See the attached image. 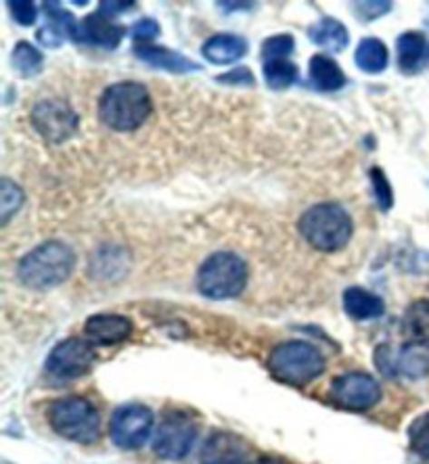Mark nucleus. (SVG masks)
I'll use <instances>...</instances> for the list:
<instances>
[{"instance_id": "obj_1", "label": "nucleus", "mask_w": 429, "mask_h": 464, "mask_svg": "<svg viewBox=\"0 0 429 464\" xmlns=\"http://www.w3.org/2000/svg\"><path fill=\"white\" fill-rule=\"evenodd\" d=\"M76 268V254L70 245L61 241H46L19 259V283L32 291H51L63 285Z\"/></svg>"}, {"instance_id": "obj_2", "label": "nucleus", "mask_w": 429, "mask_h": 464, "mask_svg": "<svg viewBox=\"0 0 429 464\" xmlns=\"http://www.w3.org/2000/svg\"><path fill=\"white\" fill-rule=\"evenodd\" d=\"M151 94L139 82H118L99 99V120L113 132H134L151 118Z\"/></svg>"}, {"instance_id": "obj_3", "label": "nucleus", "mask_w": 429, "mask_h": 464, "mask_svg": "<svg viewBox=\"0 0 429 464\" xmlns=\"http://www.w3.org/2000/svg\"><path fill=\"white\" fill-rule=\"evenodd\" d=\"M297 230L312 249L321 254H337L350 243L354 222L348 211L337 203H318L304 211Z\"/></svg>"}, {"instance_id": "obj_4", "label": "nucleus", "mask_w": 429, "mask_h": 464, "mask_svg": "<svg viewBox=\"0 0 429 464\" xmlns=\"http://www.w3.org/2000/svg\"><path fill=\"white\" fill-rule=\"evenodd\" d=\"M248 283V262L233 251H216L197 270V291L214 302L239 297Z\"/></svg>"}, {"instance_id": "obj_5", "label": "nucleus", "mask_w": 429, "mask_h": 464, "mask_svg": "<svg viewBox=\"0 0 429 464\" xmlns=\"http://www.w3.org/2000/svg\"><path fill=\"white\" fill-rule=\"evenodd\" d=\"M268 371L275 379L288 385H308L325 371V356L318 347L306 341H288L278 343L268 356Z\"/></svg>"}, {"instance_id": "obj_6", "label": "nucleus", "mask_w": 429, "mask_h": 464, "mask_svg": "<svg viewBox=\"0 0 429 464\" xmlns=\"http://www.w3.org/2000/svg\"><path fill=\"white\" fill-rule=\"evenodd\" d=\"M46 420L54 433L70 441L93 443L101 435L99 411L91 400L80 395L54 400L46 411Z\"/></svg>"}, {"instance_id": "obj_7", "label": "nucleus", "mask_w": 429, "mask_h": 464, "mask_svg": "<svg viewBox=\"0 0 429 464\" xmlns=\"http://www.w3.org/2000/svg\"><path fill=\"white\" fill-rule=\"evenodd\" d=\"M197 420L185 411H170L163 414L155 431L153 450L163 460H182L195 446Z\"/></svg>"}, {"instance_id": "obj_8", "label": "nucleus", "mask_w": 429, "mask_h": 464, "mask_svg": "<svg viewBox=\"0 0 429 464\" xmlns=\"http://www.w3.org/2000/svg\"><path fill=\"white\" fill-rule=\"evenodd\" d=\"M32 126L49 145H63L78 132L80 118L67 101L43 99L32 109Z\"/></svg>"}, {"instance_id": "obj_9", "label": "nucleus", "mask_w": 429, "mask_h": 464, "mask_svg": "<svg viewBox=\"0 0 429 464\" xmlns=\"http://www.w3.org/2000/svg\"><path fill=\"white\" fill-rule=\"evenodd\" d=\"M153 412L142 404H126L113 412L109 422L112 441L122 450H139L151 438Z\"/></svg>"}, {"instance_id": "obj_10", "label": "nucleus", "mask_w": 429, "mask_h": 464, "mask_svg": "<svg viewBox=\"0 0 429 464\" xmlns=\"http://www.w3.org/2000/svg\"><path fill=\"white\" fill-rule=\"evenodd\" d=\"M97 353L91 341L84 339H65L53 347V352L46 358V371L57 379H78L91 371Z\"/></svg>"}, {"instance_id": "obj_11", "label": "nucleus", "mask_w": 429, "mask_h": 464, "mask_svg": "<svg viewBox=\"0 0 429 464\" xmlns=\"http://www.w3.org/2000/svg\"><path fill=\"white\" fill-rule=\"evenodd\" d=\"M331 400L344 411L365 412L381 400V387L371 374L348 372L333 381Z\"/></svg>"}, {"instance_id": "obj_12", "label": "nucleus", "mask_w": 429, "mask_h": 464, "mask_svg": "<svg viewBox=\"0 0 429 464\" xmlns=\"http://www.w3.org/2000/svg\"><path fill=\"white\" fill-rule=\"evenodd\" d=\"M375 364L384 377L398 379H424L429 374V350L408 343L403 350L394 352L390 345H379L375 352Z\"/></svg>"}, {"instance_id": "obj_13", "label": "nucleus", "mask_w": 429, "mask_h": 464, "mask_svg": "<svg viewBox=\"0 0 429 464\" xmlns=\"http://www.w3.org/2000/svg\"><path fill=\"white\" fill-rule=\"evenodd\" d=\"M134 326L131 318L122 316V314H94L86 320L84 333L86 339L93 345H103L112 347L118 343H124L126 339H131Z\"/></svg>"}, {"instance_id": "obj_14", "label": "nucleus", "mask_w": 429, "mask_h": 464, "mask_svg": "<svg viewBox=\"0 0 429 464\" xmlns=\"http://www.w3.org/2000/svg\"><path fill=\"white\" fill-rule=\"evenodd\" d=\"M134 57L142 61V63L149 67H155V70L176 73V76H185V73H195L201 72V65L195 63L193 59L185 57V54L176 53L172 49H166V46L160 44H134Z\"/></svg>"}, {"instance_id": "obj_15", "label": "nucleus", "mask_w": 429, "mask_h": 464, "mask_svg": "<svg viewBox=\"0 0 429 464\" xmlns=\"http://www.w3.org/2000/svg\"><path fill=\"white\" fill-rule=\"evenodd\" d=\"M126 36V27L112 22V19L101 15V13H91L80 22L78 43L99 46V49L113 51L118 49L122 38Z\"/></svg>"}, {"instance_id": "obj_16", "label": "nucleus", "mask_w": 429, "mask_h": 464, "mask_svg": "<svg viewBox=\"0 0 429 464\" xmlns=\"http://www.w3.org/2000/svg\"><path fill=\"white\" fill-rule=\"evenodd\" d=\"M248 448L233 433L218 431L206 440L201 448V464H245Z\"/></svg>"}, {"instance_id": "obj_17", "label": "nucleus", "mask_w": 429, "mask_h": 464, "mask_svg": "<svg viewBox=\"0 0 429 464\" xmlns=\"http://www.w3.org/2000/svg\"><path fill=\"white\" fill-rule=\"evenodd\" d=\"M203 59L212 65H230L248 54V40L237 34H216L201 46Z\"/></svg>"}, {"instance_id": "obj_18", "label": "nucleus", "mask_w": 429, "mask_h": 464, "mask_svg": "<svg viewBox=\"0 0 429 464\" xmlns=\"http://www.w3.org/2000/svg\"><path fill=\"white\" fill-rule=\"evenodd\" d=\"M344 310L354 320H375L384 316L385 302L363 286H350L344 291Z\"/></svg>"}, {"instance_id": "obj_19", "label": "nucleus", "mask_w": 429, "mask_h": 464, "mask_svg": "<svg viewBox=\"0 0 429 464\" xmlns=\"http://www.w3.org/2000/svg\"><path fill=\"white\" fill-rule=\"evenodd\" d=\"M308 78L310 84L321 92H336L346 86V73L337 65L336 59L327 57V54H315L308 63Z\"/></svg>"}, {"instance_id": "obj_20", "label": "nucleus", "mask_w": 429, "mask_h": 464, "mask_svg": "<svg viewBox=\"0 0 429 464\" xmlns=\"http://www.w3.org/2000/svg\"><path fill=\"white\" fill-rule=\"evenodd\" d=\"M308 38L312 44L323 46L333 53H342L350 43L348 27H346L336 17H323L321 22L315 24L308 30Z\"/></svg>"}, {"instance_id": "obj_21", "label": "nucleus", "mask_w": 429, "mask_h": 464, "mask_svg": "<svg viewBox=\"0 0 429 464\" xmlns=\"http://www.w3.org/2000/svg\"><path fill=\"white\" fill-rule=\"evenodd\" d=\"M427 40L421 32H405L396 40L398 67L405 73H414L424 65L427 54Z\"/></svg>"}, {"instance_id": "obj_22", "label": "nucleus", "mask_w": 429, "mask_h": 464, "mask_svg": "<svg viewBox=\"0 0 429 464\" xmlns=\"http://www.w3.org/2000/svg\"><path fill=\"white\" fill-rule=\"evenodd\" d=\"M403 331L408 343L429 350V299H417L408 305L403 318Z\"/></svg>"}, {"instance_id": "obj_23", "label": "nucleus", "mask_w": 429, "mask_h": 464, "mask_svg": "<svg viewBox=\"0 0 429 464\" xmlns=\"http://www.w3.org/2000/svg\"><path fill=\"white\" fill-rule=\"evenodd\" d=\"M354 63L365 73H381L390 65V53L379 38H363L354 51Z\"/></svg>"}, {"instance_id": "obj_24", "label": "nucleus", "mask_w": 429, "mask_h": 464, "mask_svg": "<svg viewBox=\"0 0 429 464\" xmlns=\"http://www.w3.org/2000/svg\"><path fill=\"white\" fill-rule=\"evenodd\" d=\"M262 73L270 91H288L299 78L297 65L289 59L262 61Z\"/></svg>"}, {"instance_id": "obj_25", "label": "nucleus", "mask_w": 429, "mask_h": 464, "mask_svg": "<svg viewBox=\"0 0 429 464\" xmlns=\"http://www.w3.org/2000/svg\"><path fill=\"white\" fill-rule=\"evenodd\" d=\"M11 65L17 73H22L24 78H34L43 72L44 67V54L40 53L36 46L19 40L15 49L11 53Z\"/></svg>"}, {"instance_id": "obj_26", "label": "nucleus", "mask_w": 429, "mask_h": 464, "mask_svg": "<svg viewBox=\"0 0 429 464\" xmlns=\"http://www.w3.org/2000/svg\"><path fill=\"white\" fill-rule=\"evenodd\" d=\"M25 195L22 187L11 179L0 180V224L6 227L13 216L17 214L19 208L24 206Z\"/></svg>"}, {"instance_id": "obj_27", "label": "nucleus", "mask_w": 429, "mask_h": 464, "mask_svg": "<svg viewBox=\"0 0 429 464\" xmlns=\"http://www.w3.org/2000/svg\"><path fill=\"white\" fill-rule=\"evenodd\" d=\"M43 9H44V15L49 17V24L53 27H57V30L63 34V38H70L73 43H78L80 24L76 22V17H73L70 11H65L59 3H43Z\"/></svg>"}, {"instance_id": "obj_28", "label": "nucleus", "mask_w": 429, "mask_h": 464, "mask_svg": "<svg viewBox=\"0 0 429 464\" xmlns=\"http://www.w3.org/2000/svg\"><path fill=\"white\" fill-rule=\"evenodd\" d=\"M369 182L373 187V197H375V203L381 211H390L394 208V188L390 180H387V174L381 168H371L369 169Z\"/></svg>"}, {"instance_id": "obj_29", "label": "nucleus", "mask_w": 429, "mask_h": 464, "mask_svg": "<svg viewBox=\"0 0 429 464\" xmlns=\"http://www.w3.org/2000/svg\"><path fill=\"white\" fill-rule=\"evenodd\" d=\"M408 443L414 454L429 459V412L417 416L408 427Z\"/></svg>"}, {"instance_id": "obj_30", "label": "nucleus", "mask_w": 429, "mask_h": 464, "mask_svg": "<svg viewBox=\"0 0 429 464\" xmlns=\"http://www.w3.org/2000/svg\"><path fill=\"white\" fill-rule=\"evenodd\" d=\"M296 49V40L291 34H277L264 40L262 44V61L270 59H289Z\"/></svg>"}, {"instance_id": "obj_31", "label": "nucleus", "mask_w": 429, "mask_h": 464, "mask_svg": "<svg viewBox=\"0 0 429 464\" xmlns=\"http://www.w3.org/2000/svg\"><path fill=\"white\" fill-rule=\"evenodd\" d=\"M352 11L360 22H375V19L387 15L392 11V3H381V0H371V3H352Z\"/></svg>"}, {"instance_id": "obj_32", "label": "nucleus", "mask_w": 429, "mask_h": 464, "mask_svg": "<svg viewBox=\"0 0 429 464\" xmlns=\"http://www.w3.org/2000/svg\"><path fill=\"white\" fill-rule=\"evenodd\" d=\"M218 84H224V86H235V88H254L256 86V78L251 70L248 67H235V70H230L227 73H220V76H216Z\"/></svg>"}, {"instance_id": "obj_33", "label": "nucleus", "mask_w": 429, "mask_h": 464, "mask_svg": "<svg viewBox=\"0 0 429 464\" xmlns=\"http://www.w3.org/2000/svg\"><path fill=\"white\" fill-rule=\"evenodd\" d=\"M9 9H11L13 19H15L19 25L30 27V25L36 24L38 6L34 5V3H30V0H17V3H15V0H11Z\"/></svg>"}, {"instance_id": "obj_34", "label": "nucleus", "mask_w": 429, "mask_h": 464, "mask_svg": "<svg viewBox=\"0 0 429 464\" xmlns=\"http://www.w3.org/2000/svg\"><path fill=\"white\" fill-rule=\"evenodd\" d=\"M160 34H161L160 24L151 17H145V19H141V22L134 24L132 40L136 44H153V40L158 38Z\"/></svg>"}, {"instance_id": "obj_35", "label": "nucleus", "mask_w": 429, "mask_h": 464, "mask_svg": "<svg viewBox=\"0 0 429 464\" xmlns=\"http://www.w3.org/2000/svg\"><path fill=\"white\" fill-rule=\"evenodd\" d=\"M136 9V3H113V0H105V3L99 5V13L105 17H118L124 15V13Z\"/></svg>"}, {"instance_id": "obj_36", "label": "nucleus", "mask_w": 429, "mask_h": 464, "mask_svg": "<svg viewBox=\"0 0 429 464\" xmlns=\"http://www.w3.org/2000/svg\"><path fill=\"white\" fill-rule=\"evenodd\" d=\"M38 40L43 43L44 46H53V49H59L61 43H63V34H61L57 27H53L51 24H46L43 30L38 32Z\"/></svg>"}, {"instance_id": "obj_37", "label": "nucleus", "mask_w": 429, "mask_h": 464, "mask_svg": "<svg viewBox=\"0 0 429 464\" xmlns=\"http://www.w3.org/2000/svg\"><path fill=\"white\" fill-rule=\"evenodd\" d=\"M216 6H218V9H235V11L237 9H245V11H248L254 5H249V3H218Z\"/></svg>"}, {"instance_id": "obj_38", "label": "nucleus", "mask_w": 429, "mask_h": 464, "mask_svg": "<svg viewBox=\"0 0 429 464\" xmlns=\"http://www.w3.org/2000/svg\"><path fill=\"white\" fill-rule=\"evenodd\" d=\"M251 464H283V462L277 460V459H267V456H264V459H258L256 462H251Z\"/></svg>"}, {"instance_id": "obj_39", "label": "nucleus", "mask_w": 429, "mask_h": 464, "mask_svg": "<svg viewBox=\"0 0 429 464\" xmlns=\"http://www.w3.org/2000/svg\"><path fill=\"white\" fill-rule=\"evenodd\" d=\"M424 65H429V46H427V54H425V61H424Z\"/></svg>"}]
</instances>
